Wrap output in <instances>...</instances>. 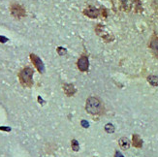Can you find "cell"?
I'll return each mask as SVG.
<instances>
[{
    "mask_svg": "<svg viewBox=\"0 0 158 157\" xmlns=\"http://www.w3.org/2000/svg\"><path fill=\"white\" fill-rule=\"evenodd\" d=\"M86 110L89 114H92V116H101L105 113V107L100 98L91 96L87 100Z\"/></svg>",
    "mask_w": 158,
    "mask_h": 157,
    "instance_id": "cell-1",
    "label": "cell"
},
{
    "mask_svg": "<svg viewBox=\"0 0 158 157\" xmlns=\"http://www.w3.org/2000/svg\"><path fill=\"white\" fill-rule=\"evenodd\" d=\"M33 73H34L33 69L30 67H24L20 71L19 78L21 83L24 87H31L33 86V80H32Z\"/></svg>",
    "mask_w": 158,
    "mask_h": 157,
    "instance_id": "cell-2",
    "label": "cell"
},
{
    "mask_svg": "<svg viewBox=\"0 0 158 157\" xmlns=\"http://www.w3.org/2000/svg\"><path fill=\"white\" fill-rule=\"evenodd\" d=\"M10 11H11L12 16L16 17V19H19V20L22 19V17L26 16V12H25V9L23 8V6L20 5V4H17V3L12 4Z\"/></svg>",
    "mask_w": 158,
    "mask_h": 157,
    "instance_id": "cell-3",
    "label": "cell"
},
{
    "mask_svg": "<svg viewBox=\"0 0 158 157\" xmlns=\"http://www.w3.org/2000/svg\"><path fill=\"white\" fill-rule=\"evenodd\" d=\"M30 60L32 61L33 65L35 66V68L37 69V71L39 73H44L45 72V66H44V63L43 61L40 59V57L38 56H36L34 53H31L30 54Z\"/></svg>",
    "mask_w": 158,
    "mask_h": 157,
    "instance_id": "cell-4",
    "label": "cell"
},
{
    "mask_svg": "<svg viewBox=\"0 0 158 157\" xmlns=\"http://www.w3.org/2000/svg\"><path fill=\"white\" fill-rule=\"evenodd\" d=\"M78 68L80 69L82 72H87L89 68V61L88 58L86 56H83L78 60Z\"/></svg>",
    "mask_w": 158,
    "mask_h": 157,
    "instance_id": "cell-5",
    "label": "cell"
},
{
    "mask_svg": "<svg viewBox=\"0 0 158 157\" xmlns=\"http://www.w3.org/2000/svg\"><path fill=\"white\" fill-rule=\"evenodd\" d=\"M83 14L86 15L87 17H92V19H94V17H97L99 15V11L97 10L96 8H93V7H88L87 8L86 10L83 11Z\"/></svg>",
    "mask_w": 158,
    "mask_h": 157,
    "instance_id": "cell-6",
    "label": "cell"
},
{
    "mask_svg": "<svg viewBox=\"0 0 158 157\" xmlns=\"http://www.w3.org/2000/svg\"><path fill=\"white\" fill-rule=\"evenodd\" d=\"M63 90L67 96H72V95H74L76 92V89H75L74 86L71 83H65L63 86Z\"/></svg>",
    "mask_w": 158,
    "mask_h": 157,
    "instance_id": "cell-7",
    "label": "cell"
},
{
    "mask_svg": "<svg viewBox=\"0 0 158 157\" xmlns=\"http://www.w3.org/2000/svg\"><path fill=\"white\" fill-rule=\"evenodd\" d=\"M118 144H119V147L122 148L123 150H127L130 147V142H129L128 139L125 138V137H122V138L119 139Z\"/></svg>",
    "mask_w": 158,
    "mask_h": 157,
    "instance_id": "cell-8",
    "label": "cell"
},
{
    "mask_svg": "<svg viewBox=\"0 0 158 157\" xmlns=\"http://www.w3.org/2000/svg\"><path fill=\"white\" fill-rule=\"evenodd\" d=\"M132 144H133V146H134L135 147H137V148H141L143 147V141H142V139L140 138V136L137 135V134L133 135Z\"/></svg>",
    "mask_w": 158,
    "mask_h": 157,
    "instance_id": "cell-9",
    "label": "cell"
},
{
    "mask_svg": "<svg viewBox=\"0 0 158 157\" xmlns=\"http://www.w3.org/2000/svg\"><path fill=\"white\" fill-rule=\"evenodd\" d=\"M149 48L154 52V53L158 54V37L152 38V40L150 41Z\"/></svg>",
    "mask_w": 158,
    "mask_h": 157,
    "instance_id": "cell-10",
    "label": "cell"
},
{
    "mask_svg": "<svg viewBox=\"0 0 158 157\" xmlns=\"http://www.w3.org/2000/svg\"><path fill=\"white\" fill-rule=\"evenodd\" d=\"M148 81L152 86H158V77L157 76H154V75L148 76Z\"/></svg>",
    "mask_w": 158,
    "mask_h": 157,
    "instance_id": "cell-11",
    "label": "cell"
},
{
    "mask_svg": "<svg viewBox=\"0 0 158 157\" xmlns=\"http://www.w3.org/2000/svg\"><path fill=\"white\" fill-rule=\"evenodd\" d=\"M105 131L109 134H112V133L114 132V126L112 124V123H108L106 126H105Z\"/></svg>",
    "mask_w": 158,
    "mask_h": 157,
    "instance_id": "cell-12",
    "label": "cell"
},
{
    "mask_svg": "<svg viewBox=\"0 0 158 157\" xmlns=\"http://www.w3.org/2000/svg\"><path fill=\"white\" fill-rule=\"evenodd\" d=\"M71 146H72V149L74 150V151H78L79 148H80V146H79V144H78V141H77V140H72V142H71Z\"/></svg>",
    "mask_w": 158,
    "mask_h": 157,
    "instance_id": "cell-13",
    "label": "cell"
},
{
    "mask_svg": "<svg viewBox=\"0 0 158 157\" xmlns=\"http://www.w3.org/2000/svg\"><path fill=\"white\" fill-rule=\"evenodd\" d=\"M57 52L59 53V56H64V54L67 52V51H66L64 48H62V47H59L58 49H57Z\"/></svg>",
    "mask_w": 158,
    "mask_h": 157,
    "instance_id": "cell-14",
    "label": "cell"
},
{
    "mask_svg": "<svg viewBox=\"0 0 158 157\" xmlns=\"http://www.w3.org/2000/svg\"><path fill=\"white\" fill-rule=\"evenodd\" d=\"M7 41H8V38L3 37V36H0V42H1V43H5V42H7Z\"/></svg>",
    "mask_w": 158,
    "mask_h": 157,
    "instance_id": "cell-15",
    "label": "cell"
},
{
    "mask_svg": "<svg viewBox=\"0 0 158 157\" xmlns=\"http://www.w3.org/2000/svg\"><path fill=\"white\" fill-rule=\"evenodd\" d=\"M114 157H124L122 154H121L119 151H115V155H114Z\"/></svg>",
    "mask_w": 158,
    "mask_h": 157,
    "instance_id": "cell-16",
    "label": "cell"
},
{
    "mask_svg": "<svg viewBox=\"0 0 158 157\" xmlns=\"http://www.w3.org/2000/svg\"><path fill=\"white\" fill-rule=\"evenodd\" d=\"M0 130H4V131L9 132V131H11V128H9V127H0Z\"/></svg>",
    "mask_w": 158,
    "mask_h": 157,
    "instance_id": "cell-17",
    "label": "cell"
},
{
    "mask_svg": "<svg viewBox=\"0 0 158 157\" xmlns=\"http://www.w3.org/2000/svg\"><path fill=\"white\" fill-rule=\"evenodd\" d=\"M38 100L40 101V103H41V104H43V100H41V97H38Z\"/></svg>",
    "mask_w": 158,
    "mask_h": 157,
    "instance_id": "cell-18",
    "label": "cell"
}]
</instances>
